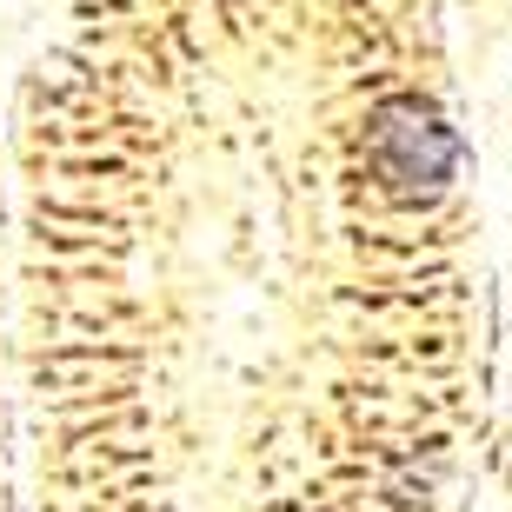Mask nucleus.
<instances>
[{
  "instance_id": "nucleus-1",
  "label": "nucleus",
  "mask_w": 512,
  "mask_h": 512,
  "mask_svg": "<svg viewBox=\"0 0 512 512\" xmlns=\"http://www.w3.org/2000/svg\"><path fill=\"white\" fill-rule=\"evenodd\" d=\"M459 147L453 120L419 94H386L366 107V167L393 200H439L459 180Z\"/></svg>"
}]
</instances>
